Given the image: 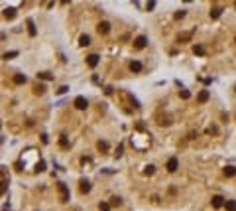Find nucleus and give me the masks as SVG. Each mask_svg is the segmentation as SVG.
<instances>
[{
    "mask_svg": "<svg viewBox=\"0 0 236 211\" xmlns=\"http://www.w3.org/2000/svg\"><path fill=\"white\" fill-rule=\"evenodd\" d=\"M44 170H45V162H44V160H40V162L36 164V172H44Z\"/></svg>",
    "mask_w": 236,
    "mask_h": 211,
    "instance_id": "obj_24",
    "label": "nucleus"
},
{
    "mask_svg": "<svg viewBox=\"0 0 236 211\" xmlns=\"http://www.w3.org/2000/svg\"><path fill=\"white\" fill-rule=\"evenodd\" d=\"M14 16H16V8H6L4 10V18L6 20H12Z\"/></svg>",
    "mask_w": 236,
    "mask_h": 211,
    "instance_id": "obj_16",
    "label": "nucleus"
},
{
    "mask_svg": "<svg viewBox=\"0 0 236 211\" xmlns=\"http://www.w3.org/2000/svg\"><path fill=\"white\" fill-rule=\"evenodd\" d=\"M211 203H213V207H214V209H218V207H222V205H226V201H224V197H222V196H213Z\"/></svg>",
    "mask_w": 236,
    "mask_h": 211,
    "instance_id": "obj_5",
    "label": "nucleus"
},
{
    "mask_svg": "<svg viewBox=\"0 0 236 211\" xmlns=\"http://www.w3.org/2000/svg\"><path fill=\"white\" fill-rule=\"evenodd\" d=\"M234 44H236V36H234Z\"/></svg>",
    "mask_w": 236,
    "mask_h": 211,
    "instance_id": "obj_35",
    "label": "nucleus"
},
{
    "mask_svg": "<svg viewBox=\"0 0 236 211\" xmlns=\"http://www.w3.org/2000/svg\"><path fill=\"white\" fill-rule=\"evenodd\" d=\"M110 207H112V205H110V203H104V201L99 205V209H100V211H110Z\"/></svg>",
    "mask_w": 236,
    "mask_h": 211,
    "instance_id": "obj_31",
    "label": "nucleus"
},
{
    "mask_svg": "<svg viewBox=\"0 0 236 211\" xmlns=\"http://www.w3.org/2000/svg\"><path fill=\"white\" fill-rule=\"evenodd\" d=\"M209 99H211V93H209L207 89H205V91H201V93L197 95V101H199V103H207Z\"/></svg>",
    "mask_w": 236,
    "mask_h": 211,
    "instance_id": "obj_10",
    "label": "nucleus"
},
{
    "mask_svg": "<svg viewBox=\"0 0 236 211\" xmlns=\"http://www.w3.org/2000/svg\"><path fill=\"white\" fill-rule=\"evenodd\" d=\"M34 93H36V95H44V93H45V87H44L41 83L36 85V87H34Z\"/></svg>",
    "mask_w": 236,
    "mask_h": 211,
    "instance_id": "obj_22",
    "label": "nucleus"
},
{
    "mask_svg": "<svg viewBox=\"0 0 236 211\" xmlns=\"http://www.w3.org/2000/svg\"><path fill=\"white\" fill-rule=\"evenodd\" d=\"M79 46H83V47H87V46H91V37H89L87 34H83L81 37H79Z\"/></svg>",
    "mask_w": 236,
    "mask_h": 211,
    "instance_id": "obj_14",
    "label": "nucleus"
},
{
    "mask_svg": "<svg viewBox=\"0 0 236 211\" xmlns=\"http://www.w3.org/2000/svg\"><path fill=\"white\" fill-rule=\"evenodd\" d=\"M221 14H222V8H221V6H213V8H211V18H213V20H217Z\"/></svg>",
    "mask_w": 236,
    "mask_h": 211,
    "instance_id": "obj_13",
    "label": "nucleus"
},
{
    "mask_svg": "<svg viewBox=\"0 0 236 211\" xmlns=\"http://www.w3.org/2000/svg\"><path fill=\"white\" fill-rule=\"evenodd\" d=\"M41 140H44V144L49 142V138H47V134H41Z\"/></svg>",
    "mask_w": 236,
    "mask_h": 211,
    "instance_id": "obj_34",
    "label": "nucleus"
},
{
    "mask_svg": "<svg viewBox=\"0 0 236 211\" xmlns=\"http://www.w3.org/2000/svg\"><path fill=\"white\" fill-rule=\"evenodd\" d=\"M16 55H18V51H6V53L2 55V59H12V57H16Z\"/></svg>",
    "mask_w": 236,
    "mask_h": 211,
    "instance_id": "obj_28",
    "label": "nucleus"
},
{
    "mask_svg": "<svg viewBox=\"0 0 236 211\" xmlns=\"http://www.w3.org/2000/svg\"><path fill=\"white\" fill-rule=\"evenodd\" d=\"M146 46H148V37L146 36H138L136 40H134V47H136V50H144Z\"/></svg>",
    "mask_w": 236,
    "mask_h": 211,
    "instance_id": "obj_4",
    "label": "nucleus"
},
{
    "mask_svg": "<svg viewBox=\"0 0 236 211\" xmlns=\"http://www.w3.org/2000/svg\"><path fill=\"white\" fill-rule=\"evenodd\" d=\"M110 205H112V207H118V205H122V199L120 197H112L110 199Z\"/></svg>",
    "mask_w": 236,
    "mask_h": 211,
    "instance_id": "obj_26",
    "label": "nucleus"
},
{
    "mask_svg": "<svg viewBox=\"0 0 236 211\" xmlns=\"http://www.w3.org/2000/svg\"><path fill=\"white\" fill-rule=\"evenodd\" d=\"M96 32H99V34H103V36H106L110 32V24L108 22H100L99 26H96Z\"/></svg>",
    "mask_w": 236,
    "mask_h": 211,
    "instance_id": "obj_6",
    "label": "nucleus"
},
{
    "mask_svg": "<svg viewBox=\"0 0 236 211\" xmlns=\"http://www.w3.org/2000/svg\"><path fill=\"white\" fill-rule=\"evenodd\" d=\"M37 79H44V81H51L53 79V75L49 71H40L37 73Z\"/></svg>",
    "mask_w": 236,
    "mask_h": 211,
    "instance_id": "obj_15",
    "label": "nucleus"
},
{
    "mask_svg": "<svg viewBox=\"0 0 236 211\" xmlns=\"http://www.w3.org/2000/svg\"><path fill=\"white\" fill-rule=\"evenodd\" d=\"M26 81H28V77H26V75H22V73H16V75H14V83H16V85H24Z\"/></svg>",
    "mask_w": 236,
    "mask_h": 211,
    "instance_id": "obj_12",
    "label": "nucleus"
},
{
    "mask_svg": "<svg viewBox=\"0 0 236 211\" xmlns=\"http://www.w3.org/2000/svg\"><path fill=\"white\" fill-rule=\"evenodd\" d=\"M154 172H155V166H152V164H148L146 168H144V174H146V176H152Z\"/></svg>",
    "mask_w": 236,
    "mask_h": 211,
    "instance_id": "obj_23",
    "label": "nucleus"
},
{
    "mask_svg": "<svg viewBox=\"0 0 236 211\" xmlns=\"http://www.w3.org/2000/svg\"><path fill=\"white\" fill-rule=\"evenodd\" d=\"M177 168H179V160H177V158H169L167 164H165V170H167L169 174H175Z\"/></svg>",
    "mask_w": 236,
    "mask_h": 211,
    "instance_id": "obj_1",
    "label": "nucleus"
},
{
    "mask_svg": "<svg viewBox=\"0 0 236 211\" xmlns=\"http://www.w3.org/2000/svg\"><path fill=\"white\" fill-rule=\"evenodd\" d=\"M99 55H96V53H91V55L87 57V65L89 67H96V65H99Z\"/></svg>",
    "mask_w": 236,
    "mask_h": 211,
    "instance_id": "obj_8",
    "label": "nucleus"
},
{
    "mask_svg": "<svg viewBox=\"0 0 236 211\" xmlns=\"http://www.w3.org/2000/svg\"><path fill=\"white\" fill-rule=\"evenodd\" d=\"M224 207H226V211H236V201H234V199H228Z\"/></svg>",
    "mask_w": 236,
    "mask_h": 211,
    "instance_id": "obj_20",
    "label": "nucleus"
},
{
    "mask_svg": "<svg viewBox=\"0 0 236 211\" xmlns=\"http://www.w3.org/2000/svg\"><path fill=\"white\" fill-rule=\"evenodd\" d=\"M224 176H228V178L236 176V168L234 166H226V168H224Z\"/></svg>",
    "mask_w": 236,
    "mask_h": 211,
    "instance_id": "obj_19",
    "label": "nucleus"
},
{
    "mask_svg": "<svg viewBox=\"0 0 236 211\" xmlns=\"http://www.w3.org/2000/svg\"><path fill=\"white\" fill-rule=\"evenodd\" d=\"M67 91H69V87H67V85H63V87H59V89H57V93H59V95H65Z\"/></svg>",
    "mask_w": 236,
    "mask_h": 211,
    "instance_id": "obj_33",
    "label": "nucleus"
},
{
    "mask_svg": "<svg viewBox=\"0 0 236 211\" xmlns=\"http://www.w3.org/2000/svg\"><path fill=\"white\" fill-rule=\"evenodd\" d=\"M234 8H236V4H234Z\"/></svg>",
    "mask_w": 236,
    "mask_h": 211,
    "instance_id": "obj_36",
    "label": "nucleus"
},
{
    "mask_svg": "<svg viewBox=\"0 0 236 211\" xmlns=\"http://www.w3.org/2000/svg\"><path fill=\"white\" fill-rule=\"evenodd\" d=\"M185 14H187L185 10H177V12L173 14V18H175V20H181V18H185Z\"/></svg>",
    "mask_w": 236,
    "mask_h": 211,
    "instance_id": "obj_25",
    "label": "nucleus"
},
{
    "mask_svg": "<svg viewBox=\"0 0 236 211\" xmlns=\"http://www.w3.org/2000/svg\"><path fill=\"white\" fill-rule=\"evenodd\" d=\"M122 152H124V146L120 144V146L116 148V154H114V156H116V158H120V156H122Z\"/></svg>",
    "mask_w": 236,
    "mask_h": 211,
    "instance_id": "obj_32",
    "label": "nucleus"
},
{
    "mask_svg": "<svg viewBox=\"0 0 236 211\" xmlns=\"http://www.w3.org/2000/svg\"><path fill=\"white\" fill-rule=\"evenodd\" d=\"M26 24H28V32H30V36H32V37H36V36H37V30H36V24H34V20H28Z\"/></svg>",
    "mask_w": 236,
    "mask_h": 211,
    "instance_id": "obj_11",
    "label": "nucleus"
},
{
    "mask_svg": "<svg viewBox=\"0 0 236 211\" xmlns=\"http://www.w3.org/2000/svg\"><path fill=\"white\" fill-rule=\"evenodd\" d=\"M96 148H99L100 152H106V150H108V142H106V140H99V142H96Z\"/></svg>",
    "mask_w": 236,
    "mask_h": 211,
    "instance_id": "obj_17",
    "label": "nucleus"
},
{
    "mask_svg": "<svg viewBox=\"0 0 236 211\" xmlns=\"http://www.w3.org/2000/svg\"><path fill=\"white\" fill-rule=\"evenodd\" d=\"M193 53H195V55H205V47L199 46V44H195V46H193Z\"/></svg>",
    "mask_w": 236,
    "mask_h": 211,
    "instance_id": "obj_18",
    "label": "nucleus"
},
{
    "mask_svg": "<svg viewBox=\"0 0 236 211\" xmlns=\"http://www.w3.org/2000/svg\"><path fill=\"white\" fill-rule=\"evenodd\" d=\"M187 40H191V34H179L177 36V42H187Z\"/></svg>",
    "mask_w": 236,
    "mask_h": 211,
    "instance_id": "obj_27",
    "label": "nucleus"
},
{
    "mask_svg": "<svg viewBox=\"0 0 236 211\" xmlns=\"http://www.w3.org/2000/svg\"><path fill=\"white\" fill-rule=\"evenodd\" d=\"M59 144H61V148H69V140L65 134H61V138H59Z\"/></svg>",
    "mask_w": 236,
    "mask_h": 211,
    "instance_id": "obj_21",
    "label": "nucleus"
},
{
    "mask_svg": "<svg viewBox=\"0 0 236 211\" xmlns=\"http://www.w3.org/2000/svg\"><path fill=\"white\" fill-rule=\"evenodd\" d=\"M73 107H75V109H79V111H85L89 107V101L85 99V97H77V99L73 101Z\"/></svg>",
    "mask_w": 236,
    "mask_h": 211,
    "instance_id": "obj_2",
    "label": "nucleus"
},
{
    "mask_svg": "<svg viewBox=\"0 0 236 211\" xmlns=\"http://www.w3.org/2000/svg\"><path fill=\"white\" fill-rule=\"evenodd\" d=\"M130 71L132 73H140L142 71V63L138 61V59H132V61H130Z\"/></svg>",
    "mask_w": 236,
    "mask_h": 211,
    "instance_id": "obj_9",
    "label": "nucleus"
},
{
    "mask_svg": "<svg viewBox=\"0 0 236 211\" xmlns=\"http://www.w3.org/2000/svg\"><path fill=\"white\" fill-rule=\"evenodd\" d=\"M57 187H59V193H61V201H63V203H67V201H69V189H67V186L59 182V183H57Z\"/></svg>",
    "mask_w": 236,
    "mask_h": 211,
    "instance_id": "obj_3",
    "label": "nucleus"
},
{
    "mask_svg": "<svg viewBox=\"0 0 236 211\" xmlns=\"http://www.w3.org/2000/svg\"><path fill=\"white\" fill-rule=\"evenodd\" d=\"M207 134H218V126H214V124H211V126L207 128Z\"/></svg>",
    "mask_w": 236,
    "mask_h": 211,
    "instance_id": "obj_29",
    "label": "nucleus"
},
{
    "mask_svg": "<svg viewBox=\"0 0 236 211\" xmlns=\"http://www.w3.org/2000/svg\"><path fill=\"white\" fill-rule=\"evenodd\" d=\"M179 97H181V99H189V97H191V93H189L187 89H181V91H179Z\"/></svg>",
    "mask_w": 236,
    "mask_h": 211,
    "instance_id": "obj_30",
    "label": "nucleus"
},
{
    "mask_svg": "<svg viewBox=\"0 0 236 211\" xmlns=\"http://www.w3.org/2000/svg\"><path fill=\"white\" fill-rule=\"evenodd\" d=\"M79 191H81V193H89L91 191V182L89 180H81V182H79Z\"/></svg>",
    "mask_w": 236,
    "mask_h": 211,
    "instance_id": "obj_7",
    "label": "nucleus"
}]
</instances>
